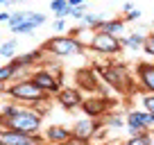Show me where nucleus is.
Instances as JSON below:
<instances>
[{"mask_svg":"<svg viewBox=\"0 0 154 145\" xmlns=\"http://www.w3.org/2000/svg\"><path fill=\"white\" fill-rule=\"evenodd\" d=\"M82 109L86 111L88 118H102V116H106V111H109V102H106L102 95L86 97V100L82 102Z\"/></svg>","mask_w":154,"mask_h":145,"instance_id":"obj_9","label":"nucleus"},{"mask_svg":"<svg viewBox=\"0 0 154 145\" xmlns=\"http://www.w3.org/2000/svg\"><path fill=\"white\" fill-rule=\"evenodd\" d=\"M131 9H136V7H134V2H125V5H122V16H125V14H129Z\"/></svg>","mask_w":154,"mask_h":145,"instance_id":"obj_31","label":"nucleus"},{"mask_svg":"<svg viewBox=\"0 0 154 145\" xmlns=\"http://www.w3.org/2000/svg\"><path fill=\"white\" fill-rule=\"evenodd\" d=\"M136 75H138L143 91L154 93V61H140L136 66Z\"/></svg>","mask_w":154,"mask_h":145,"instance_id":"obj_10","label":"nucleus"},{"mask_svg":"<svg viewBox=\"0 0 154 145\" xmlns=\"http://www.w3.org/2000/svg\"><path fill=\"white\" fill-rule=\"evenodd\" d=\"M7 2H9V0H0V7H2V5H7Z\"/></svg>","mask_w":154,"mask_h":145,"instance_id":"obj_33","label":"nucleus"},{"mask_svg":"<svg viewBox=\"0 0 154 145\" xmlns=\"http://www.w3.org/2000/svg\"><path fill=\"white\" fill-rule=\"evenodd\" d=\"M9 14L11 11H0V23H9Z\"/></svg>","mask_w":154,"mask_h":145,"instance_id":"obj_32","label":"nucleus"},{"mask_svg":"<svg viewBox=\"0 0 154 145\" xmlns=\"http://www.w3.org/2000/svg\"><path fill=\"white\" fill-rule=\"evenodd\" d=\"M68 7V0H52V2H50V9L54 11V16L59 14V11H63Z\"/></svg>","mask_w":154,"mask_h":145,"instance_id":"obj_26","label":"nucleus"},{"mask_svg":"<svg viewBox=\"0 0 154 145\" xmlns=\"http://www.w3.org/2000/svg\"><path fill=\"white\" fill-rule=\"evenodd\" d=\"M100 129V125H97L93 118H82V120H77L75 125H72V136H77V138H84V140H91L93 136H95V131Z\"/></svg>","mask_w":154,"mask_h":145,"instance_id":"obj_13","label":"nucleus"},{"mask_svg":"<svg viewBox=\"0 0 154 145\" xmlns=\"http://www.w3.org/2000/svg\"><path fill=\"white\" fill-rule=\"evenodd\" d=\"M41 50L48 52V54H52V57L68 59V57L82 54L84 50H86V45H84L82 39H77L72 34H57V36H52V39L45 41V43L41 45Z\"/></svg>","mask_w":154,"mask_h":145,"instance_id":"obj_2","label":"nucleus"},{"mask_svg":"<svg viewBox=\"0 0 154 145\" xmlns=\"http://www.w3.org/2000/svg\"><path fill=\"white\" fill-rule=\"evenodd\" d=\"M43 125V118L34 109H20V106L7 104L0 109V129H11L20 134H38Z\"/></svg>","mask_w":154,"mask_h":145,"instance_id":"obj_1","label":"nucleus"},{"mask_svg":"<svg viewBox=\"0 0 154 145\" xmlns=\"http://www.w3.org/2000/svg\"><path fill=\"white\" fill-rule=\"evenodd\" d=\"M34 25L32 23H23V25H16V27H11V32L14 34H34Z\"/></svg>","mask_w":154,"mask_h":145,"instance_id":"obj_23","label":"nucleus"},{"mask_svg":"<svg viewBox=\"0 0 154 145\" xmlns=\"http://www.w3.org/2000/svg\"><path fill=\"white\" fill-rule=\"evenodd\" d=\"M16 48H18V39H9L5 41V43L0 45V57H5V59H14L16 57Z\"/></svg>","mask_w":154,"mask_h":145,"instance_id":"obj_20","label":"nucleus"},{"mask_svg":"<svg viewBox=\"0 0 154 145\" xmlns=\"http://www.w3.org/2000/svg\"><path fill=\"white\" fill-rule=\"evenodd\" d=\"M122 18H125V23H129V20H138L140 18V9H131L129 14H125Z\"/></svg>","mask_w":154,"mask_h":145,"instance_id":"obj_29","label":"nucleus"},{"mask_svg":"<svg viewBox=\"0 0 154 145\" xmlns=\"http://www.w3.org/2000/svg\"><path fill=\"white\" fill-rule=\"evenodd\" d=\"M122 50H140L145 45V34L143 32H131L127 36H120Z\"/></svg>","mask_w":154,"mask_h":145,"instance_id":"obj_18","label":"nucleus"},{"mask_svg":"<svg viewBox=\"0 0 154 145\" xmlns=\"http://www.w3.org/2000/svg\"><path fill=\"white\" fill-rule=\"evenodd\" d=\"M57 102L63 106V109H77V106H82L84 97H82V93H79V88L63 86L61 91L57 93Z\"/></svg>","mask_w":154,"mask_h":145,"instance_id":"obj_11","label":"nucleus"},{"mask_svg":"<svg viewBox=\"0 0 154 145\" xmlns=\"http://www.w3.org/2000/svg\"><path fill=\"white\" fill-rule=\"evenodd\" d=\"M82 5H86V0H68V7H82Z\"/></svg>","mask_w":154,"mask_h":145,"instance_id":"obj_30","label":"nucleus"},{"mask_svg":"<svg viewBox=\"0 0 154 145\" xmlns=\"http://www.w3.org/2000/svg\"><path fill=\"white\" fill-rule=\"evenodd\" d=\"M86 2H88V0H86Z\"/></svg>","mask_w":154,"mask_h":145,"instance_id":"obj_34","label":"nucleus"},{"mask_svg":"<svg viewBox=\"0 0 154 145\" xmlns=\"http://www.w3.org/2000/svg\"><path fill=\"white\" fill-rule=\"evenodd\" d=\"M143 106L147 113H154V93H147V95H143Z\"/></svg>","mask_w":154,"mask_h":145,"instance_id":"obj_25","label":"nucleus"},{"mask_svg":"<svg viewBox=\"0 0 154 145\" xmlns=\"http://www.w3.org/2000/svg\"><path fill=\"white\" fill-rule=\"evenodd\" d=\"M125 145H154L152 134H140V136H136V138H129Z\"/></svg>","mask_w":154,"mask_h":145,"instance_id":"obj_22","label":"nucleus"},{"mask_svg":"<svg viewBox=\"0 0 154 145\" xmlns=\"http://www.w3.org/2000/svg\"><path fill=\"white\" fill-rule=\"evenodd\" d=\"M29 79H32L34 84H36L41 91L45 93V95H57L59 91H61V84L57 82V77H54V72L50 70V68H45V66H38V68H34L32 72H29Z\"/></svg>","mask_w":154,"mask_h":145,"instance_id":"obj_6","label":"nucleus"},{"mask_svg":"<svg viewBox=\"0 0 154 145\" xmlns=\"http://www.w3.org/2000/svg\"><path fill=\"white\" fill-rule=\"evenodd\" d=\"M45 14L41 11H34V9H16L9 14V27H16V25H23V23H32L34 27H41L45 23Z\"/></svg>","mask_w":154,"mask_h":145,"instance_id":"obj_8","label":"nucleus"},{"mask_svg":"<svg viewBox=\"0 0 154 145\" xmlns=\"http://www.w3.org/2000/svg\"><path fill=\"white\" fill-rule=\"evenodd\" d=\"M86 48H91L93 52H97V54H118V52H122L120 39H118V36H111V34H104V32H93L88 43H86Z\"/></svg>","mask_w":154,"mask_h":145,"instance_id":"obj_5","label":"nucleus"},{"mask_svg":"<svg viewBox=\"0 0 154 145\" xmlns=\"http://www.w3.org/2000/svg\"><path fill=\"white\" fill-rule=\"evenodd\" d=\"M41 54H43V50L38 48V50H32V52L20 54V57H14L11 63H14L16 68H32V66H36V63H41V59H43Z\"/></svg>","mask_w":154,"mask_h":145,"instance_id":"obj_17","label":"nucleus"},{"mask_svg":"<svg viewBox=\"0 0 154 145\" xmlns=\"http://www.w3.org/2000/svg\"><path fill=\"white\" fill-rule=\"evenodd\" d=\"M143 50L149 54V57H154V32L145 36V45H143Z\"/></svg>","mask_w":154,"mask_h":145,"instance_id":"obj_24","label":"nucleus"},{"mask_svg":"<svg viewBox=\"0 0 154 145\" xmlns=\"http://www.w3.org/2000/svg\"><path fill=\"white\" fill-rule=\"evenodd\" d=\"M125 27H127L125 18H109V20H104L95 32H104V34H111V36H118V39H120V36H125Z\"/></svg>","mask_w":154,"mask_h":145,"instance_id":"obj_15","label":"nucleus"},{"mask_svg":"<svg viewBox=\"0 0 154 145\" xmlns=\"http://www.w3.org/2000/svg\"><path fill=\"white\" fill-rule=\"evenodd\" d=\"M125 120H127V127H134V129H140V131H149L154 127L152 113L147 111H129Z\"/></svg>","mask_w":154,"mask_h":145,"instance_id":"obj_12","label":"nucleus"},{"mask_svg":"<svg viewBox=\"0 0 154 145\" xmlns=\"http://www.w3.org/2000/svg\"><path fill=\"white\" fill-rule=\"evenodd\" d=\"M52 29H54V32H59V34H61V32H66V20H63V18H54Z\"/></svg>","mask_w":154,"mask_h":145,"instance_id":"obj_27","label":"nucleus"},{"mask_svg":"<svg viewBox=\"0 0 154 145\" xmlns=\"http://www.w3.org/2000/svg\"><path fill=\"white\" fill-rule=\"evenodd\" d=\"M5 93L11 97V100L23 102V104H29V106H34L36 102H41V100H45V97H50V95H45V93L41 91V88H38L29 77H23V79H16V82H11L9 86H7Z\"/></svg>","mask_w":154,"mask_h":145,"instance_id":"obj_4","label":"nucleus"},{"mask_svg":"<svg viewBox=\"0 0 154 145\" xmlns=\"http://www.w3.org/2000/svg\"><path fill=\"white\" fill-rule=\"evenodd\" d=\"M72 136V131L70 129H66V127H61V125H52V127H48L45 129V140L48 143H54V145H66V140Z\"/></svg>","mask_w":154,"mask_h":145,"instance_id":"obj_14","label":"nucleus"},{"mask_svg":"<svg viewBox=\"0 0 154 145\" xmlns=\"http://www.w3.org/2000/svg\"><path fill=\"white\" fill-rule=\"evenodd\" d=\"M95 70V75L100 79H104L106 84H109L111 88H116V91H129L131 84H134V77L129 75V70H127V66H122V63H111V66H95L93 68Z\"/></svg>","mask_w":154,"mask_h":145,"instance_id":"obj_3","label":"nucleus"},{"mask_svg":"<svg viewBox=\"0 0 154 145\" xmlns=\"http://www.w3.org/2000/svg\"><path fill=\"white\" fill-rule=\"evenodd\" d=\"M66 145H91V140H84V138H77V136H70L66 140Z\"/></svg>","mask_w":154,"mask_h":145,"instance_id":"obj_28","label":"nucleus"},{"mask_svg":"<svg viewBox=\"0 0 154 145\" xmlns=\"http://www.w3.org/2000/svg\"><path fill=\"white\" fill-rule=\"evenodd\" d=\"M18 72H16V66L11 61H7L5 66H0V84H7V82H16Z\"/></svg>","mask_w":154,"mask_h":145,"instance_id":"obj_19","label":"nucleus"},{"mask_svg":"<svg viewBox=\"0 0 154 145\" xmlns=\"http://www.w3.org/2000/svg\"><path fill=\"white\" fill-rule=\"evenodd\" d=\"M102 122H104L106 127H109V129H120L122 125H125V118L120 116V113H106L104 118H102Z\"/></svg>","mask_w":154,"mask_h":145,"instance_id":"obj_21","label":"nucleus"},{"mask_svg":"<svg viewBox=\"0 0 154 145\" xmlns=\"http://www.w3.org/2000/svg\"><path fill=\"white\" fill-rule=\"evenodd\" d=\"M41 134H20L11 129H0V145H43Z\"/></svg>","mask_w":154,"mask_h":145,"instance_id":"obj_7","label":"nucleus"},{"mask_svg":"<svg viewBox=\"0 0 154 145\" xmlns=\"http://www.w3.org/2000/svg\"><path fill=\"white\" fill-rule=\"evenodd\" d=\"M77 84H79V88L95 91L97 84H100V77H97L95 70H91V68H82V70H77Z\"/></svg>","mask_w":154,"mask_h":145,"instance_id":"obj_16","label":"nucleus"}]
</instances>
